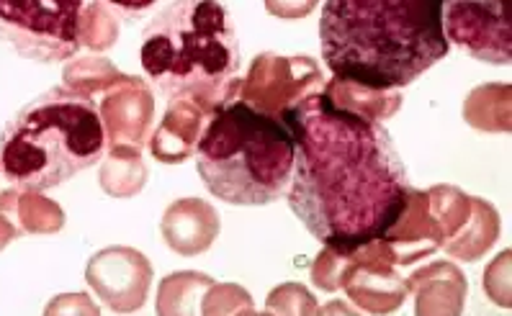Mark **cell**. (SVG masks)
I'll return each instance as SVG.
<instances>
[{"label": "cell", "instance_id": "6da1fadb", "mask_svg": "<svg viewBox=\"0 0 512 316\" xmlns=\"http://www.w3.org/2000/svg\"><path fill=\"white\" fill-rule=\"evenodd\" d=\"M294 137L289 206L322 245L353 250L384 237L410 178L381 121L338 108L317 90L281 116Z\"/></svg>", "mask_w": 512, "mask_h": 316}, {"label": "cell", "instance_id": "7a4b0ae2", "mask_svg": "<svg viewBox=\"0 0 512 316\" xmlns=\"http://www.w3.org/2000/svg\"><path fill=\"white\" fill-rule=\"evenodd\" d=\"M320 44L332 75L374 88L415 83L451 49L443 0H325Z\"/></svg>", "mask_w": 512, "mask_h": 316}, {"label": "cell", "instance_id": "3957f363", "mask_svg": "<svg viewBox=\"0 0 512 316\" xmlns=\"http://www.w3.org/2000/svg\"><path fill=\"white\" fill-rule=\"evenodd\" d=\"M139 62L165 101L188 98L211 116L242 83L235 18L222 0H173L147 24Z\"/></svg>", "mask_w": 512, "mask_h": 316}, {"label": "cell", "instance_id": "277c9868", "mask_svg": "<svg viewBox=\"0 0 512 316\" xmlns=\"http://www.w3.org/2000/svg\"><path fill=\"white\" fill-rule=\"evenodd\" d=\"M106 137L91 96L49 88L0 132V175L24 191H49L101 162Z\"/></svg>", "mask_w": 512, "mask_h": 316}, {"label": "cell", "instance_id": "5b68a950", "mask_svg": "<svg viewBox=\"0 0 512 316\" xmlns=\"http://www.w3.org/2000/svg\"><path fill=\"white\" fill-rule=\"evenodd\" d=\"M201 183L232 206H268L286 198L294 175V137L289 126L250 103L219 106L196 147Z\"/></svg>", "mask_w": 512, "mask_h": 316}, {"label": "cell", "instance_id": "8992f818", "mask_svg": "<svg viewBox=\"0 0 512 316\" xmlns=\"http://www.w3.org/2000/svg\"><path fill=\"white\" fill-rule=\"evenodd\" d=\"M83 11L85 0H0V42L31 62L73 60Z\"/></svg>", "mask_w": 512, "mask_h": 316}, {"label": "cell", "instance_id": "52a82bcc", "mask_svg": "<svg viewBox=\"0 0 512 316\" xmlns=\"http://www.w3.org/2000/svg\"><path fill=\"white\" fill-rule=\"evenodd\" d=\"M322 85H325V78L312 57H304V54L284 57L276 52H263L255 57L250 72L242 78L237 98L263 114L281 119L296 103L322 90Z\"/></svg>", "mask_w": 512, "mask_h": 316}, {"label": "cell", "instance_id": "ba28073f", "mask_svg": "<svg viewBox=\"0 0 512 316\" xmlns=\"http://www.w3.org/2000/svg\"><path fill=\"white\" fill-rule=\"evenodd\" d=\"M443 34L489 65L512 60V0H443Z\"/></svg>", "mask_w": 512, "mask_h": 316}, {"label": "cell", "instance_id": "9c48e42d", "mask_svg": "<svg viewBox=\"0 0 512 316\" xmlns=\"http://www.w3.org/2000/svg\"><path fill=\"white\" fill-rule=\"evenodd\" d=\"M85 283L116 314L145 306L152 286V263L134 247H106L85 265Z\"/></svg>", "mask_w": 512, "mask_h": 316}, {"label": "cell", "instance_id": "30bf717a", "mask_svg": "<svg viewBox=\"0 0 512 316\" xmlns=\"http://www.w3.org/2000/svg\"><path fill=\"white\" fill-rule=\"evenodd\" d=\"M340 288L348 293L350 304L368 314H392L410 296L407 281L397 273V265L392 263L389 247L381 237L353 247V260L345 270Z\"/></svg>", "mask_w": 512, "mask_h": 316}, {"label": "cell", "instance_id": "8fae6325", "mask_svg": "<svg viewBox=\"0 0 512 316\" xmlns=\"http://www.w3.org/2000/svg\"><path fill=\"white\" fill-rule=\"evenodd\" d=\"M103 124L106 147H132L142 150L150 137L152 119H155V96L145 78L124 75L121 83L103 93L98 106Z\"/></svg>", "mask_w": 512, "mask_h": 316}, {"label": "cell", "instance_id": "7c38bea8", "mask_svg": "<svg viewBox=\"0 0 512 316\" xmlns=\"http://www.w3.org/2000/svg\"><path fill=\"white\" fill-rule=\"evenodd\" d=\"M381 239L389 247L392 263L399 268V265H412L417 260H425L435 250H440L443 242H446V234L435 221V216L430 214L425 191L410 188L402 214L397 216L392 227L386 229Z\"/></svg>", "mask_w": 512, "mask_h": 316}, {"label": "cell", "instance_id": "4fadbf2b", "mask_svg": "<svg viewBox=\"0 0 512 316\" xmlns=\"http://www.w3.org/2000/svg\"><path fill=\"white\" fill-rule=\"evenodd\" d=\"M219 227L217 209L204 198H178L160 221L165 245L181 257L204 255L217 242Z\"/></svg>", "mask_w": 512, "mask_h": 316}, {"label": "cell", "instance_id": "5bb4252c", "mask_svg": "<svg viewBox=\"0 0 512 316\" xmlns=\"http://www.w3.org/2000/svg\"><path fill=\"white\" fill-rule=\"evenodd\" d=\"M407 281V291L415 296L417 316H458L466 304V275L451 260H438L415 270Z\"/></svg>", "mask_w": 512, "mask_h": 316}, {"label": "cell", "instance_id": "9a60e30c", "mask_svg": "<svg viewBox=\"0 0 512 316\" xmlns=\"http://www.w3.org/2000/svg\"><path fill=\"white\" fill-rule=\"evenodd\" d=\"M209 114L188 98L168 101L165 116L150 139V152L157 162L181 165L188 157L196 155L199 139L206 129Z\"/></svg>", "mask_w": 512, "mask_h": 316}, {"label": "cell", "instance_id": "2e32d148", "mask_svg": "<svg viewBox=\"0 0 512 316\" xmlns=\"http://www.w3.org/2000/svg\"><path fill=\"white\" fill-rule=\"evenodd\" d=\"M322 93L343 111L371 121H386L397 116L404 101L399 88H374V85H363L356 80L338 78V75H332V80L322 85Z\"/></svg>", "mask_w": 512, "mask_h": 316}, {"label": "cell", "instance_id": "e0dca14e", "mask_svg": "<svg viewBox=\"0 0 512 316\" xmlns=\"http://www.w3.org/2000/svg\"><path fill=\"white\" fill-rule=\"evenodd\" d=\"M497 239H500V214H497V209L484 198H471L469 219L464 221V227L458 229L451 239L443 242L440 250H446V255H451L458 263H476L479 257L492 250Z\"/></svg>", "mask_w": 512, "mask_h": 316}, {"label": "cell", "instance_id": "ac0fdd59", "mask_svg": "<svg viewBox=\"0 0 512 316\" xmlns=\"http://www.w3.org/2000/svg\"><path fill=\"white\" fill-rule=\"evenodd\" d=\"M512 88L507 83H487L474 88L464 101V119L471 129L487 134L510 132Z\"/></svg>", "mask_w": 512, "mask_h": 316}, {"label": "cell", "instance_id": "d6986e66", "mask_svg": "<svg viewBox=\"0 0 512 316\" xmlns=\"http://www.w3.org/2000/svg\"><path fill=\"white\" fill-rule=\"evenodd\" d=\"M147 178H150V170L142 160V150H132V147L109 150L101 165V173H98L103 193L111 198H134L137 193H142Z\"/></svg>", "mask_w": 512, "mask_h": 316}, {"label": "cell", "instance_id": "ffe728a7", "mask_svg": "<svg viewBox=\"0 0 512 316\" xmlns=\"http://www.w3.org/2000/svg\"><path fill=\"white\" fill-rule=\"evenodd\" d=\"M214 278L196 270H178L160 281L157 288V314L191 316L201 314V299L209 291Z\"/></svg>", "mask_w": 512, "mask_h": 316}, {"label": "cell", "instance_id": "44dd1931", "mask_svg": "<svg viewBox=\"0 0 512 316\" xmlns=\"http://www.w3.org/2000/svg\"><path fill=\"white\" fill-rule=\"evenodd\" d=\"M124 80V72L116 70V65L101 54H88V57H75L65 65L62 83L65 88L75 90L80 96H96L114 88Z\"/></svg>", "mask_w": 512, "mask_h": 316}, {"label": "cell", "instance_id": "7402d4cb", "mask_svg": "<svg viewBox=\"0 0 512 316\" xmlns=\"http://www.w3.org/2000/svg\"><path fill=\"white\" fill-rule=\"evenodd\" d=\"M16 211L24 234H57L65 229V211L60 203L44 196L42 191H24L19 188Z\"/></svg>", "mask_w": 512, "mask_h": 316}, {"label": "cell", "instance_id": "603a6c76", "mask_svg": "<svg viewBox=\"0 0 512 316\" xmlns=\"http://www.w3.org/2000/svg\"><path fill=\"white\" fill-rule=\"evenodd\" d=\"M428 196V209L440 224L446 239H451L458 229L464 227L471 211V196H466L456 185H433L425 191Z\"/></svg>", "mask_w": 512, "mask_h": 316}, {"label": "cell", "instance_id": "cb8c5ba5", "mask_svg": "<svg viewBox=\"0 0 512 316\" xmlns=\"http://www.w3.org/2000/svg\"><path fill=\"white\" fill-rule=\"evenodd\" d=\"M116 39H119V18L93 0L91 6H85L80 18V44L91 52H106L114 47Z\"/></svg>", "mask_w": 512, "mask_h": 316}, {"label": "cell", "instance_id": "d4e9b609", "mask_svg": "<svg viewBox=\"0 0 512 316\" xmlns=\"http://www.w3.org/2000/svg\"><path fill=\"white\" fill-rule=\"evenodd\" d=\"M201 314L206 316H237L255 314L253 296L237 283H211L201 299Z\"/></svg>", "mask_w": 512, "mask_h": 316}, {"label": "cell", "instance_id": "484cf974", "mask_svg": "<svg viewBox=\"0 0 512 316\" xmlns=\"http://www.w3.org/2000/svg\"><path fill=\"white\" fill-rule=\"evenodd\" d=\"M320 309L317 299L302 283H281L268 293L266 311L278 316H314Z\"/></svg>", "mask_w": 512, "mask_h": 316}, {"label": "cell", "instance_id": "4316f807", "mask_svg": "<svg viewBox=\"0 0 512 316\" xmlns=\"http://www.w3.org/2000/svg\"><path fill=\"white\" fill-rule=\"evenodd\" d=\"M350 260H353V250H340V247L325 245L320 255L314 257L312 283L325 293L340 291V283H343V275L348 270Z\"/></svg>", "mask_w": 512, "mask_h": 316}, {"label": "cell", "instance_id": "83f0119b", "mask_svg": "<svg viewBox=\"0 0 512 316\" xmlns=\"http://www.w3.org/2000/svg\"><path fill=\"white\" fill-rule=\"evenodd\" d=\"M510 257L512 252L505 250L494 257L492 263L484 270V291H487L489 301L502 309H510L512 293H510Z\"/></svg>", "mask_w": 512, "mask_h": 316}, {"label": "cell", "instance_id": "f1b7e54d", "mask_svg": "<svg viewBox=\"0 0 512 316\" xmlns=\"http://www.w3.org/2000/svg\"><path fill=\"white\" fill-rule=\"evenodd\" d=\"M16 198H19V188L0 193V250H6L13 239L24 237L19 211H16Z\"/></svg>", "mask_w": 512, "mask_h": 316}, {"label": "cell", "instance_id": "f546056e", "mask_svg": "<svg viewBox=\"0 0 512 316\" xmlns=\"http://www.w3.org/2000/svg\"><path fill=\"white\" fill-rule=\"evenodd\" d=\"M101 6L109 8L116 18L127 21V24H137L145 21L150 13H157L168 0H96Z\"/></svg>", "mask_w": 512, "mask_h": 316}, {"label": "cell", "instance_id": "4dcf8cb0", "mask_svg": "<svg viewBox=\"0 0 512 316\" xmlns=\"http://www.w3.org/2000/svg\"><path fill=\"white\" fill-rule=\"evenodd\" d=\"M47 316H98L101 309L93 304L85 293H62V296H55L49 301L47 309H44Z\"/></svg>", "mask_w": 512, "mask_h": 316}, {"label": "cell", "instance_id": "1f68e13d", "mask_svg": "<svg viewBox=\"0 0 512 316\" xmlns=\"http://www.w3.org/2000/svg\"><path fill=\"white\" fill-rule=\"evenodd\" d=\"M266 11L276 18H307L320 0H263Z\"/></svg>", "mask_w": 512, "mask_h": 316}, {"label": "cell", "instance_id": "d6a6232c", "mask_svg": "<svg viewBox=\"0 0 512 316\" xmlns=\"http://www.w3.org/2000/svg\"><path fill=\"white\" fill-rule=\"evenodd\" d=\"M356 306H345V304H327L317 309V314H356Z\"/></svg>", "mask_w": 512, "mask_h": 316}]
</instances>
